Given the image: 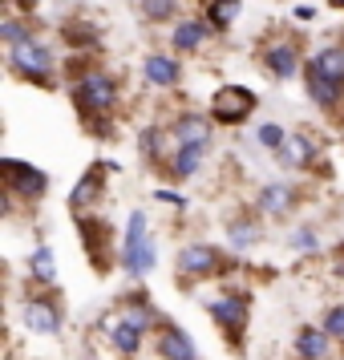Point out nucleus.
<instances>
[{
    "instance_id": "f8f14e48",
    "label": "nucleus",
    "mask_w": 344,
    "mask_h": 360,
    "mask_svg": "<svg viewBox=\"0 0 344 360\" xmlns=\"http://www.w3.org/2000/svg\"><path fill=\"white\" fill-rule=\"evenodd\" d=\"M263 219H288V214L300 207V186L292 182H263L255 191V202H251Z\"/></svg>"
},
{
    "instance_id": "4468645a",
    "label": "nucleus",
    "mask_w": 344,
    "mask_h": 360,
    "mask_svg": "<svg viewBox=\"0 0 344 360\" xmlns=\"http://www.w3.org/2000/svg\"><path fill=\"white\" fill-rule=\"evenodd\" d=\"M77 227H82L85 251H89L94 267H98V271H110V263H114V243H110V223H106V214L77 219Z\"/></svg>"
},
{
    "instance_id": "b1692460",
    "label": "nucleus",
    "mask_w": 344,
    "mask_h": 360,
    "mask_svg": "<svg viewBox=\"0 0 344 360\" xmlns=\"http://www.w3.org/2000/svg\"><path fill=\"white\" fill-rule=\"evenodd\" d=\"M239 13H243V0H211L203 17L211 20V29H215V33H227L231 25L239 20Z\"/></svg>"
},
{
    "instance_id": "412c9836",
    "label": "nucleus",
    "mask_w": 344,
    "mask_h": 360,
    "mask_svg": "<svg viewBox=\"0 0 344 360\" xmlns=\"http://www.w3.org/2000/svg\"><path fill=\"white\" fill-rule=\"evenodd\" d=\"M207 150L211 146H179L170 154V162H166V174L179 182H191L203 170V162H207Z\"/></svg>"
},
{
    "instance_id": "aec40b11",
    "label": "nucleus",
    "mask_w": 344,
    "mask_h": 360,
    "mask_svg": "<svg viewBox=\"0 0 344 360\" xmlns=\"http://www.w3.org/2000/svg\"><path fill=\"white\" fill-rule=\"evenodd\" d=\"M223 227H227V243L235 247V251H247L251 243H260V235H263L260 211H255V207H251V214H231Z\"/></svg>"
},
{
    "instance_id": "6ab92c4d",
    "label": "nucleus",
    "mask_w": 344,
    "mask_h": 360,
    "mask_svg": "<svg viewBox=\"0 0 344 360\" xmlns=\"http://www.w3.org/2000/svg\"><path fill=\"white\" fill-rule=\"evenodd\" d=\"M295 356L300 360H328L332 356V336L324 332V324H308L295 332Z\"/></svg>"
},
{
    "instance_id": "c756f323",
    "label": "nucleus",
    "mask_w": 344,
    "mask_h": 360,
    "mask_svg": "<svg viewBox=\"0 0 344 360\" xmlns=\"http://www.w3.org/2000/svg\"><path fill=\"white\" fill-rule=\"evenodd\" d=\"M324 332L332 336V340H344V304H332V308H324Z\"/></svg>"
},
{
    "instance_id": "9d476101",
    "label": "nucleus",
    "mask_w": 344,
    "mask_h": 360,
    "mask_svg": "<svg viewBox=\"0 0 344 360\" xmlns=\"http://www.w3.org/2000/svg\"><path fill=\"white\" fill-rule=\"evenodd\" d=\"M276 162L284 166V170H292V174H300V170H320V162H324V150L316 146V138L304 130L288 134V142L276 150Z\"/></svg>"
},
{
    "instance_id": "9b49d317",
    "label": "nucleus",
    "mask_w": 344,
    "mask_h": 360,
    "mask_svg": "<svg viewBox=\"0 0 344 360\" xmlns=\"http://www.w3.org/2000/svg\"><path fill=\"white\" fill-rule=\"evenodd\" d=\"M101 198H106V166L94 162L82 179H77V186L69 191V214H73V219H89V214H98Z\"/></svg>"
},
{
    "instance_id": "a878e982",
    "label": "nucleus",
    "mask_w": 344,
    "mask_h": 360,
    "mask_svg": "<svg viewBox=\"0 0 344 360\" xmlns=\"http://www.w3.org/2000/svg\"><path fill=\"white\" fill-rule=\"evenodd\" d=\"M316 69H324L328 77H336V82H344V45H320V49L308 57Z\"/></svg>"
},
{
    "instance_id": "39448f33",
    "label": "nucleus",
    "mask_w": 344,
    "mask_h": 360,
    "mask_svg": "<svg viewBox=\"0 0 344 360\" xmlns=\"http://www.w3.org/2000/svg\"><path fill=\"white\" fill-rule=\"evenodd\" d=\"M207 316H211L215 328H219L231 344H239L243 332H247V324H251V300H247L243 292H235V288L223 283V292L207 300Z\"/></svg>"
},
{
    "instance_id": "7c9ffc66",
    "label": "nucleus",
    "mask_w": 344,
    "mask_h": 360,
    "mask_svg": "<svg viewBox=\"0 0 344 360\" xmlns=\"http://www.w3.org/2000/svg\"><path fill=\"white\" fill-rule=\"evenodd\" d=\"M150 195H154V202H166V207H174V211H186V207H191V202H186L182 195H174V191H166V186H154Z\"/></svg>"
},
{
    "instance_id": "393cba45",
    "label": "nucleus",
    "mask_w": 344,
    "mask_h": 360,
    "mask_svg": "<svg viewBox=\"0 0 344 360\" xmlns=\"http://www.w3.org/2000/svg\"><path fill=\"white\" fill-rule=\"evenodd\" d=\"M29 37H37V20L33 17L8 13V17L0 20V41H4V45H20V41H29Z\"/></svg>"
},
{
    "instance_id": "1a4fd4ad",
    "label": "nucleus",
    "mask_w": 344,
    "mask_h": 360,
    "mask_svg": "<svg viewBox=\"0 0 344 360\" xmlns=\"http://www.w3.org/2000/svg\"><path fill=\"white\" fill-rule=\"evenodd\" d=\"M20 324H25L29 336H61L65 308L57 304V295H29L20 304Z\"/></svg>"
},
{
    "instance_id": "4be33fe9",
    "label": "nucleus",
    "mask_w": 344,
    "mask_h": 360,
    "mask_svg": "<svg viewBox=\"0 0 344 360\" xmlns=\"http://www.w3.org/2000/svg\"><path fill=\"white\" fill-rule=\"evenodd\" d=\"M106 332H110V344H114L117 356H138L142 352V340H146V332L134 324H122L114 311H110V320H106Z\"/></svg>"
},
{
    "instance_id": "cd10ccee",
    "label": "nucleus",
    "mask_w": 344,
    "mask_h": 360,
    "mask_svg": "<svg viewBox=\"0 0 344 360\" xmlns=\"http://www.w3.org/2000/svg\"><path fill=\"white\" fill-rule=\"evenodd\" d=\"M182 0H142V17L150 25H166V20H179Z\"/></svg>"
},
{
    "instance_id": "f03ea898",
    "label": "nucleus",
    "mask_w": 344,
    "mask_h": 360,
    "mask_svg": "<svg viewBox=\"0 0 344 360\" xmlns=\"http://www.w3.org/2000/svg\"><path fill=\"white\" fill-rule=\"evenodd\" d=\"M117 263L130 279H146L158 267V243L150 235V219L146 211H130L126 231H122V247H117Z\"/></svg>"
},
{
    "instance_id": "c85d7f7f",
    "label": "nucleus",
    "mask_w": 344,
    "mask_h": 360,
    "mask_svg": "<svg viewBox=\"0 0 344 360\" xmlns=\"http://www.w3.org/2000/svg\"><path fill=\"white\" fill-rule=\"evenodd\" d=\"M284 142H288V130H284L279 122H263V126H255V146H263V150L276 154Z\"/></svg>"
},
{
    "instance_id": "423d86ee",
    "label": "nucleus",
    "mask_w": 344,
    "mask_h": 360,
    "mask_svg": "<svg viewBox=\"0 0 344 360\" xmlns=\"http://www.w3.org/2000/svg\"><path fill=\"white\" fill-rule=\"evenodd\" d=\"M0 174H4V191H13V195L20 198V202H29V207H37L41 198L49 195V174L41 170V166L25 162V158H0Z\"/></svg>"
},
{
    "instance_id": "72a5a7b5",
    "label": "nucleus",
    "mask_w": 344,
    "mask_h": 360,
    "mask_svg": "<svg viewBox=\"0 0 344 360\" xmlns=\"http://www.w3.org/2000/svg\"><path fill=\"white\" fill-rule=\"evenodd\" d=\"M340 259H344V247H340Z\"/></svg>"
},
{
    "instance_id": "5701e85b",
    "label": "nucleus",
    "mask_w": 344,
    "mask_h": 360,
    "mask_svg": "<svg viewBox=\"0 0 344 360\" xmlns=\"http://www.w3.org/2000/svg\"><path fill=\"white\" fill-rule=\"evenodd\" d=\"M29 279L41 283V288H53L57 283V255H53L49 243H37L29 251Z\"/></svg>"
},
{
    "instance_id": "2eb2a0df",
    "label": "nucleus",
    "mask_w": 344,
    "mask_h": 360,
    "mask_svg": "<svg viewBox=\"0 0 344 360\" xmlns=\"http://www.w3.org/2000/svg\"><path fill=\"white\" fill-rule=\"evenodd\" d=\"M211 20L207 17H182L170 25V49L182 53V57H195V53L207 49V41H211Z\"/></svg>"
},
{
    "instance_id": "f3484780",
    "label": "nucleus",
    "mask_w": 344,
    "mask_h": 360,
    "mask_svg": "<svg viewBox=\"0 0 344 360\" xmlns=\"http://www.w3.org/2000/svg\"><path fill=\"white\" fill-rule=\"evenodd\" d=\"M154 348H158V356L163 360H203L198 356L195 340H191V332L179 324H170V320H163L158 324V332H154Z\"/></svg>"
},
{
    "instance_id": "bb28decb",
    "label": "nucleus",
    "mask_w": 344,
    "mask_h": 360,
    "mask_svg": "<svg viewBox=\"0 0 344 360\" xmlns=\"http://www.w3.org/2000/svg\"><path fill=\"white\" fill-rule=\"evenodd\" d=\"M288 247L292 251H300V255H320L324 251V239H320V231L316 227H292V235H288Z\"/></svg>"
},
{
    "instance_id": "6e6552de",
    "label": "nucleus",
    "mask_w": 344,
    "mask_h": 360,
    "mask_svg": "<svg viewBox=\"0 0 344 360\" xmlns=\"http://www.w3.org/2000/svg\"><path fill=\"white\" fill-rule=\"evenodd\" d=\"M304 49H300V41L295 37H272V41H263L260 45V65L276 77V82H292L295 73L304 69Z\"/></svg>"
},
{
    "instance_id": "7ed1b4c3",
    "label": "nucleus",
    "mask_w": 344,
    "mask_h": 360,
    "mask_svg": "<svg viewBox=\"0 0 344 360\" xmlns=\"http://www.w3.org/2000/svg\"><path fill=\"white\" fill-rule=\"evenodd\" d=\"M8 69H13L17 77H25V82L49 89V85L57 82V53H53L41 37H29V41H20V45H8Z\"/></svg>"
},
{
    "instance_id": "f257e3e1",
    "label": "nucleus",
    "mask_w": 344,
    "mask_h": 360,
    "mask_svg": "<svg viewBox=\"0 0 344 360\" xmlns=\"http://www.w3.org/2000/svg\"><path fill=\"white\" fill-rule=\"evenodd\" d=\"M69 98H73V105H77V114L85 122H110V114L117 110L122 89H117V82L106 69H85L82 77L69 82Z\"/></svg>"
},
{
    "instance_id": "0eeeda50",
    "label": "nucleus",
    "mask_w": 344,
    "mask_h": 360,
    "mask_svg": "<svg viewBox=\"0 0 344 360\" xmlns=\"http://www.w3.org/2000/svg\"><path fill=\"white\" fill-rule=\"evenodd\" d=\"M255 105H260V98H255L247 85H219L211 105H207V114H211L219 126H243L247 117L255 114Z\"/></svg>"
},
{
    "instance_id": "dca6fc26",
    "label": "nucleus",
    "mask_w": 344,
    "mask_h": 360,
    "mask_svg": "<svg viewBox=\"0 0 344 360\" xmlns=\"http://www.w3.org/2000/svg\"><path fill=\"white\" fill-rule=\"evenodd\" d=\"M142 77H146L150 89H158V94H170V89H179L182 85V65L179 57H170V53L154 49L142 57Z\"/></svg>"
},
{
    "instance_id": "473e14b6",
    "label": "nucleus",
    "mask_w": 344,
    "mask_h": 360,
    "mask_svg": "<svg viewBox=\"0 0 344 360\" xmlns=\"http://www.w3.org/2000/svg\"><path fill=\"white\" fill-rule=\"evenodd\" d=\"M332 4H336V8H344V0H332Z\"/></svg>"
},
{
    "instance_id": "20e7f679",
    "label": "nucleus",
    "mask_w": 344,
    "mask_h": 360,
    "mask_svg": "<svg viewBox=\"0 0 344 360\" xmlns=\"http://www.w3.org/2000/svg\"><path fill=\"white\" fill-rule=\"evenodd\" d=\"M227 271H231V259L215 243H186L174 255V276H179V283H198V279H211V276L223 279Z\"/></svg>"
},
{
    "instance_id": "ddd939ff",
    "label": "nucleus",
    "mask_w": 344,
    "mask_h": 360,
    "mask_svg": "<svg viewBox=\"0 0 344 360\" xmlns=\"http://www.w3.org/2000/svg\"><path fill=\"white\" fill-rule=\"evenodd\" d=\"M166 126H170V138L179 146H211V138H215V117L198 114V110H182Z\"/></svg>"
},
{
    "instance_id": "a211bd4d",
    "label": "nucleus",
    "mask_w": 344,
    "mask_h": 360,
    "mask_svg": "<svg viewBox=\"0 0 344 360\" xmlns=\"http://www.w3.org/2000/svg\"><path fill=\"white\" fill-rule=\"evenodd\" d=\"M114 316L122 320V324H134V328H142V332H158V324H163V316H158V308L150 304L142 292H134L126 295L122 304L114 308Z\"/></svg>"
},
{
    "instance_id": "2f4dec72",
    "label": "nucleus",
    "mask_w": 344,
    "mask_h": 360,
    "mask_svg": "<svg viewBox=\"0 0 344 360\" xmlns=\"http://www.w3.org/2000/svg\"><path fill=\"white\" fill-rule=\"evenodd\" d=\"M316 17V8L312 4H295V20H312Z\"/></svg>"
}]
</instances>
